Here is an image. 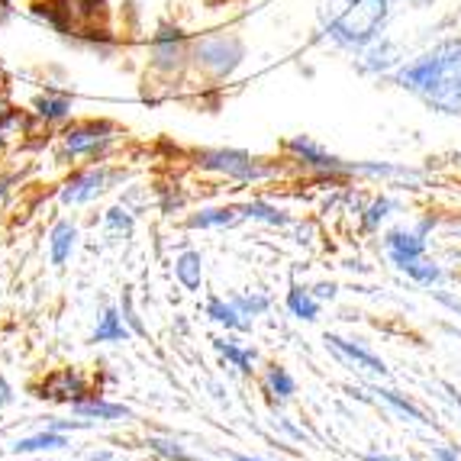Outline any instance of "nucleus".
Instances as JSON below:
<instances>
[{"label":"nucleus","mask_w":461,"mask_h":461,"mask_svg":"<svg viewBox=\"0 0 461 461\" xmlns=\"http://www.w3.org/2000/svg\"><path fill=\"white\" fill-rule=\"evenodd\" d=\"M393 81L438 113H461V39H442L413 62L400 65Z\"/></svg>","instance_id":"obj_1"},{"label":"nucleus","mask_w":461,"mask_h":461,"mask_svg":"<svg viewBox=\"0 0 461 461\" xmlns=\"http://www.w3.org/2000/svg\"><path fill=\"white\" fill-rule=\"evenodd\" d=\"M391 0H323V23L336 46L362 52L381 36Z\"/></svg>","instance_id":"obj_2"},{"label":"nucleus","mask_w":461,"mask_h":461,"mask_svg":"<svg viewBox=\"0 0 461 461\" xmlns=\"http://www.w3.org/2000/svg\"><path fill=\"white\" fill-rule=\"evenodd\" d=\"M436 230V216H423L413 226H397L384 236V252L393 262V268L407 271L413 262H420L426 255V239Z\"/></svg>","instance_id":"obj_3"},{"label":"nucleus","mask_w":461,"mask_h":461,"mask_svg":"<svg viewBox=\"0 0 461 461\" xmlns=\"http://www.w3.org/2000/svg\"><path fill=\"white\" fill-rule=\"evenodd\" d=\"M197 165L207 171H220V175H226V177H236V181H262V177L271 175L268 165H262L249 152H239V149H210V152H197Z\"/></svg>","instance_id":"obj_4"},{"label":"nucleus","mask_w":461,"mask_h":461,"mask_svg":"<svg viewBox=\"0 0 461 461\" xmlns=\"http://www.w3.org/2000/svg\"><path fill=\"white\" fill-rule=\"evenodd\" d=\"M123 177H126L123 171H113V168H107V165H94V168H87V171H77L68 185L62 187V203H68V207H75V203H91L94 197L110 191V187H113L116 181H123Z\"/></svg>","instance_id":"obj_5"},{"label":"nucleus","mask_w":461,"mask_h":461,"mask_svg":"<svg viewBox=\"0 0 461 461\" xmlns=\"http://www.w3.org/2000/svg\"><path fill=\"white\" fill-rule=\"evenodd\" d=\"M197 62L210 68L216 77H226L242 62V42L232 36H210L197 46Z\"/></svg>","instance_id":"obj_6"},{"label":"nucleus","mask_w":461,"mask_h":461,"mask_svg":"<svg viewBox=\"0 0 461 461\" xmlns=\"http://www.w3.org/2000/svg\"><path fill=\"white\" fill-rule=\"evenodd\" d=\"M287 152L297 158V162H303L307 168H316L323 171V175H348V171H358L355 165H346L342 158H336V155H330L323 146H316L313 139L307 136H297L287 142Z\"/></svg>","instance_id":"obj_7"},{"label":"nucleus","mask_w":461,"mask_h":461,"mask_svg":"<svg viewBox=\"0 0 461 461\" xmlns=\"http://www.w3.org/2000/svg\"><path fill=\"white\" fill-rule=\"evenodd\" d=\"M113 126L110 123H81L65 132V152L68 155H97L113 142Z\"/></svg>","instance_id":"obj_8"},{"label":"nucleus","mask_w":461,"mask_h":461,"mask_svg":"<svg viewBox=\"0 0 461 461\" xmlns=\"http://www.w3.org/2000/svg\"><path fill=\"white\" fill-rule=\"evenodd\" d=\"M326 348H332V352H336L346 365H352V368H362V371H368V375H381V377L387 375L384 358L375 355L371 348L352 342V339H342V336H336V332H326Z\"/></svg>","instance_id":"obj_9"},{"label":"nucleus","mask_w":461,"mask_h":461,"mask_svg":"<svg viewBox=\"0 0 461 461\" xmlns=\"http://www.w3.org/2000/svg\"><path fill=\"white\" fill-rule=\"evenodd\" d=\"M187 59V39L185 32H177V30H158L152 39V62L155 68H162V71H175L177 65Z\"/></svg>","instance_id":"obj_10"},{"label":"nucleus","mask_w":461,"mask_h":461,"mask_svg":"<svg viewBox=\"0 0 461 461\" xmlns=\"http://www.w3.org/2000/svg\"><path fill=\"white\" fill-rule=\"evenodd\" d=\"M85 393H87L85 377L71 368H62V371H55L52 377H46V384L39 387L36 397L59 400V403H77V400H85Z\"/></svg>","instance_id":"obj_11"},{"label":"nucleus","mask_w":461,"mask_h":461,"mask_svg":"<svg viewBox=\"0 0 461 461\" xmlns=\"http://www.w3.org/2000/svg\"><path fill=\"white\" fill-rule=\"evenodd\" d=\"M130 326H126L123 313L116 307H107L104 313H100L97 326H94L91 332V346H120V342H126L130 339Z\"/></svg>","instance_id":"obj_12"},{"label":"nucleus","mask_w":461,"mask_h":461,"mask_svg":"<svg viewBox=\"0 0 461 461\" xmlns=\"http://www.w3.org/2000/svg\"><path fill=\"white\" fill-rule=\"evenodd\" d=\"M71 413L81 420H97V423H120V420H132V410L123 403H107V400H77L71 403Z\"/></svg>","instance_id":"obj_13"},{"label":"nucleus","mask_w":461,"mask_h":461,"mask_svg":"<svg viewBox=\"0 0 461 461\" xmlns=\"http://www.w3.org/2000/svg\"><path fill=\"white\" fill-rule=\"evenodd\" d=\"M239 220H246L242 207H210L187 216V230H226V226H236Z\"/></svg>","instance_id":"obj_14"},{"label":"nucleus","mask_w":461,"mask_h":461,"mask_svg":"<svg viewBox=\"0 0 461 461\" xmlns=\"http://www.w3.org/2000/svg\"><path fill=\"white\" fill-rule=\"evenodd\" d=\"M77 246V226L62 220V223H55L52 232H49V255H52V265L55 268H62L65 262L71 258Z\"/></svg>","instance_id":"obj_15"},{"label":"nucleus","mask_w":461,"mask_h":461,"mask_svg":"<svg viewBox=\"0 0 461 461\" xmlns=\"http://www.w3.org/2000/svg\"><path fill=\"white\" fill-rule=\"evenodd\" d=\"M207 316L213 320V323L226 326V330H232V332H252V320H249L246 313H239V310L232 307V300L226 303L223 297H210Z\"/></svg>","instance_id":"obj_16"},{"label":"nucleus","mask_w":461,"mask_h":461,"mask_svg":"<svg viewBox=\"0 0 461 461\" xmlns=\"http://www.w3.org/2000/svg\"><path fill=\"white\" fill-rule=\"evenodd\" d=\"M213 348L220 355H223L226 362L232 365V368L239 371V375H252L255 371V362H258V355H255V348H246V346H239L236 339H213Z\"/></svg>","instance_id":"obj_17"},{"label":"nucleus","mask_w":461,"mask_h":461,"mask_svg":"<svg viewBox=\"0 0 461 461\" xmlns=\"http://www.w3.org/2000/svg\"><path fill=\"white\" fill-rule=\"evenodd\" d=\"M175 277H177V285L187 287V291H200V285H203V258H200V252L187 249V252L177 255Z\"/></svg>","instance_id":"obj_18"},{"label":"nucleus","mask_w":461,"mask_h":461,"mask_svg":"<svg viewBox=\"0 0 461 461\" xmlns=\"http://www.w3.org/2000/svg\"><path fill=\"white\" fill-rule=\"evenodd\" d=\"M68 446V438L62 436L59 429H42L36 436H26V438H16L10 452L14 455H30V452H55V448H65Z\"/></svg>","instance_id":"obj_19"},{"label":"nucleus","mask_w":461,"mask_h":461,"mask_svg":"<svg viewBox=\"0 0 461 461\" xmlns=\"http://www.w3.org/2000/svg\"><path fill=\"white\" fill-rule=\"evenodd\" d=\"M287 310H291V316L303 320V323L320 320V300L313 297V291L300 285H291V291H287Z\"/></svg>","instance_id":"obj_20"},{"label":"nucleus","mask_w":461,"mask_h":461,"mask_svg":"<svg viewBox=\"0 0 461 461\" xmlns=\"http://www.w3.org/2000/svg\"><path fill=\"white\" fill-rule=\"evenodd\" d=\"M375 393H377V400H384L387 407L397 410V413H400V416H407V420H413V423H420V426H429V423H432V420H426L423 410L416 407L413 400L403 397V393L391 391V387H375Z\"/></svg>","instance_id":"obj_21"},{"label":"nucleus","mask_w":461,"mask_h":461,"mask_svg":"<svg viewBox=\"0 0 461 461\" xmlns=\"http://www.w3.org/2000/svg\"><path fill=\"white\" fill-rule=\"evenodd\" d=\"M242 213H246V220H258V223H268V226L291 223V216L285 210H277L275 203H268V200H249V203H242Z\"/></svg>","instance_id":"obj_22"},{"label":"nucleus","mask_w":461,"mask_h":461,"mask_svg":"<svg viewBox=\"0 0 461 461\" xmlns=\"http://www.w3.org/2000/svg\"><path fill=\"white\" fill-rule=\"evenodd\" d=\"M36 116H42V120H65V116L71 113V100L65 97V94H39L36 97Z\"/></svg>","instance_id":"obj_23"},{"label":"nucleus","mask_w":461,"mask_h":461,"mask_svg":"<svg viewBox=\"0 0 461 461\" xmlns=\"http://www.w3.org/2000/svg\"><path fill=\"white\" fill-rule=\"evenodd\" d=\"M265 387H268V393H275L277 400H291L294 393H297V381H294L291 371L281 368V365H271V368L265 371Z\"/></svg>","instance_id":"obj_24"},{"label":"nucleus","mask_w":461,"mask_h":461,"mask_svg":"<svg viewBox=\"0 0 461 461\" xmlns=\"http://www.w3.org/2000/svg\"><path fill=\"white\" fill-rule=\"evenodd\" d=\"M149 452H155L158 458L165 461H194L191 455H187V448L177 442V438H165V436H149L146 438Z\"/></svg>","instance_id":"obj_25"},{"label":"nucleus","mask_w":461,"mask_h":461,"mask_svg":"<svg viewBox=\"0 0 461 461\" xmlns=\"http://www.w3.org/2000/svg\"><path fill=\"white\" fill-rule=\"evenodd\" d=\"M407 277H413L416 285H423V287H432V285H438L442 277H446V271H442V265L438 262H432V258H420V262H413L407 271H403Z\"/></svg>","instance_id":"obj_26"},{"label":"nucleus","mask_w":461,"mask_h":461,"mask_svg":"<svg viewBox=\"0 0 461 461\" xmlns=\"http://www.w3.org/2000/svg\"><path fill=\"white\" fill-rule=\"evenodd\" d=\"M232 307H236L239 313H246L249 320H255V316H262L265 310L271 307V300L265 297V294H236V297H232Z\"/></svg>","instance_id":"obj_27"},{"label":"nucleus","mask_w":461,"mask_h":461,"mask_svg":"<svg viewBox=\"0 0 461 461\" xmlns=\"http://www.w3.org/2000/svg\"><path fill=\"white\" fill-rule=\"evenodd\" d=\"M393 210H397V203H393L391 197H377L375 203H371L368 210H365V230H381V223H384L387 216L393 213Z\"/></svg>","instance_id":"obj_28"},{"label":"nucleus","mask_w":461,"mask_h":461,"mask_svg":"<svg viewBox=\"0 0 461 461\" xmlns=\"http://www.w3.org/2000/svg\"><path fill=\"white\" fill-rule=\"evenodd\" d=\"M107 232L113 239H120V236H130L132 232V213L126 207H113V210H107Z\"/></svg>","instance_id":"obj_29"},{"label":"nucleus","mask_w":461,"mask_h":461,"mask_svg":"<svg viewBox=\"0 0 461 461\" xmlns=\"http://www.w3.org/2000/svg\"><path fill=\"white\" fill-rule=\"evenodd\" d=\"M120 313H123L126 326H130V330L136 332V336H146V326H142V320H139L136 307H132V294L130 291H123V297H120Z\"/></svg>","instance_id":"obj_30"},{"label":"nucleus","mask_w":461,"mask_h":461,"mask_svg":"<svg viewBox=\"0 0 461 461\" xmlns=\"http://www.w3.org/2000/svg\"><path fill=\"white\" fill-rule=\"evenodd\" d=\"M432 461H461L458 446H448V442L436 446V448H432Z\"/></svg>","instance_id":"obj_31"},{"label":"nucleus","mask_w":461,"mask_h":461,"mask_svg":"<svg viewBox=\"0 0 461 461\" xmlns=\"http://www.w3.org/2000/svg\"><path fill=\"white\" fill-rule=\"evenodd\" d=\"M336 294H339V287L332 285V281H330V285L323 281V285H316V287H313V297H316V300H336Z\"/></svg>","instance_id":"obj_32"},{"label":"nucleus","mask_w":461,"mask_h":461,"mask_svg":"<svg viewBox=\"0 0 461 461\" xmlns=\"http://www.w3.org/2000/svg\"><path fill=\"white\" fill-rule=\"evenodd\" d=\"M10 400H14V387H10L7 381H4V377H0V410L7 407Z\"/></svg>","instance_id":"obj_33"},{"label":"nucleus","mask_w":461,"mask_h":461,"mask_svg":"<svg viewBox=\"0 0 461 461\" xmlns=\"http://www.w3.org/2000/svg\"><path fill=\"white\" fill-rule=\"evenodd\" d=\"M362 461H400V458H393V455H381V452H365Z\"/></svg>","instance_id":"obj_34"},{"label":"nucleus","mask_w":461,"mask_h":461,"mask_svg":"<svg viewBox=\"0 0 461 461\" xmlns=\"http://www.w3.org/2000/svg\"><path fill=\"white\" fill-rule=\"evenodd\" d=\"M446 391H448V397H452V403H455V407H458V410H461V393H458V391H455V387H452V384H446Z\"/></svg>","instance_id":"obj_35"},{"label":"nucleus","mask_w":461,"mask_h":461,"mask_svg":"<svg viewBox=\"0 0 461 461\" xmlns=\"http://www.w3.org/2000/svg\"><path fill=\"white\" fill-rule=\"evenodd\" d=\"M232 461H265V458H252V455H236Z\"/></svg>","instance_id":"obj_36"},{"label":"nucleus","mask_w":461,"mask_h":461,"mask_svg":"<svg viewBox=\"0 0 461 461\" xmlns=\"http://www.w3.org/2000/svg\"><path fill=\"white\" fill-rule=\"evenodd\" d=\"M94 461H110V455H107V452H100V455H94Z\"/></svg>","instance_id":"obj_37"},{"label":"nucleus","mask_w":461,"mask_h":461,"mask_svg":"<svg viewBox=\"0 0 461 461\" xmlns=\"http://www.w3.org/2000/svg\"><path fill=\"white\" fill-rule=\"evenodd\" d=\"M4 130H7V123H0V139H4Z\"/></svg>","instance_id":"obj_38"},{"label":"nucleus","mask_w":461,"mask_h":461,"mask_svg":"<svg viewBox=\"0 0 461 461\" xmlns=\"http://www.w3.org/2000/svg\"><path fill=\"white\" fill-rule=\"evenodd\" d=\"M391 4H393V0H391ZM407 4H413V0H407Z\"/></svg>","instance_id":"obj_39"}]
</instances>
